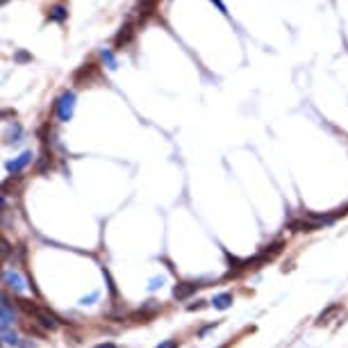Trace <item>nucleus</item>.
Listing matches in <instances>:
<instances>
[{
    "instance_id": "obj_12",
    "label": "nucleus",
    "mask_w": 348,
    "mask_h": 348,
    "mask_svg": "<svg viewBox=\"0 0 348 348\" xmlns=\"http://www.w3.org/2000/svg\"><path fill=\"white\" fill-rule=\"evenodd\" d=\"M3 339H5V344H14V346H16V344H18L16 335H14V332H7V330H5V332H3Z\"/></svg>"
},
{
    "instance_id": "obj_11",
    "label": "nucleus",
    "mask_w": 348,
    "mask_h": 348,
    "mask_svg": "<svg viewBox=\"0 0 348 348\" xmlns=\"http://www.w3.org/2000/svg\"><path fill=\"white\" fill-rule=\"evenodd\" d=\"M339 310H341V305H330V307H328L323 314L319 316V323H325V321H328L332 314H337V312H339Z\"/></svg>"
},
{
    "instance_id": "obj_7",
    "label": "nucleus",
    "mask_w": 348,
    "mask_h": 348,
    "mask_svg": "<svg viewBox=\"0 0 348 348\" xmlns=\"http://www.w3.org/2000/svg\"><path fill=\"white\" fill-rule=\"evenodd\" d=\"M5 282H7V287L14 289V292H21V289L25 287V284H23V278H21L16 271H7V273H5Z\"/></svg>"
},
{
    "instance_id": "obj_6",
    "label": "nucleus",
    "mask_w": 348,
    "mask_h": 348,
    "mask_svg": "<svg viewBox=\"0 0 348 348\" xmlns=\"http://www.w3.org/2000/svg\"><path fill=\"white\" fill-rule=\"evenodd\" d=\"M152 12H155V0H139V23H146Z\"/></svg>"
},
{
    "instance_id": "obj_10",
    "label": "nucleus",
    "mask_w": 348,
    "mask_h": 348,
    "mask_svg": "<svg viewBox=\"0 0 348 348\" xmlns=\"http://www.w3.org/2000/svg\"><path fill=\"white\" fill-rule=\"evenodd\" d=\"M48 16H50L52 21H64V18L68 16V14H66V9L62 7V5H57V7H52L50 12H48Z\"/></svg>"
},
{
    "instance_id": "obj_5",
    "label": "nucleus",
    "mask_w": 348,
    "mask_h": 348,
    "mask_svg": "<svg viewBox=\"0 0 348 348\" xmlns=\"http://www.w3.org/2000/svg\"><path fill=\"white\" fill-rule=\"evenodd\" d=\"M198 287L200 284H196V282H178L176 287H173V296H176L178 300H187Z\"/></svg>"
},
{
    "instance_id": "obj_2",
    "label": "nucleus",
    "mask_w": 348,
    "mask_h": 348,
    "mask_svg": "<svg viewBox=\"0 0 348 348\" xmlns=\"http://www.w3.org/2000/svg\"><path fill=\"white\" fill-rule=\"evenodd\" d=\"M34 319H36V323H39L41 328H46V330H57V328H60V319H57V316L52 314L50 310H46V307L36 310Z\"/></svg>"
},
{
    "instance_id": "obj_4",
    "label": "nucleus",
    "mask_w": 348,
    "mask_h": 348,
    "mask_svg": "<svg viewBox=\"0 0 348 348\" xmlns=\"http://www.w3.org/2000/svg\"><path fill=\"white\" fill-rule=\"evenodd\" d=\"M132 36H134V25L132 23H125L123 28L119 30V34H116V39H114V44H116V48H125V46L132 41Z\"/></svg>"
},
{
    "instance_id": "obj_3",
    "label": "nucleus",
    "mask_w": 348,
    "mask_h": 348,
    "mask_svg": "<svg viewBox=\"0 0 348 348\" xmlns=\"http://www.w3.org/2000/svg\"><path fill=\"white\" fill-rule=\"evenodd\" d=\"M73 107H75V96L73 93H64L60 100H57V114H60L62 121H68L73 116Z\"/></svg>"
},
{
    "instance_id": "obj_8",
    "label": "nucleus",
    "mask_w": 348,
    "mask_h": 348,
    "mask_svg": "<svg viewBox=\"0 0 348 348\" xmlns=\"http://www.w3.org/2000/svg\"><path fill=\"white\" fill-rule=\"evenodd\" d=\"M30 160H32V155H30V152H23V155H21L18 157V160L16 162H9V164H7V168H9V173H18L21 171V168H23L25 164H28V162Z\"/></svg>"
},
{
    "instance_id": "obj_1",
    "label": "nucleus",
    "mask_w": 348,
    "mask_h": 348,
    "mask_svg": "<svg viewBox=\"0 0 348 348\" xmlns=\"http://www.w3.org/2000/svg\"><path fill=\"white\" fill-rule=\"evenodd\" d=\"M96 75H98V66H96V64H84V66H80V68L75 71V75H73V82H75L78 87H87V84L91 82Z\"/></svg>"
},
{
    "instance_id": "obj_15",
    "label": "nucleus",
    "mask_w": 348,
    "mask_h": 348,
    "mask_svg": "<svg viewBox=\"0 0 348 348\" xmlns=\"http://www.w3.org/2000/svg\"><path fill=\"white\" fill-rule=\"evenodd\" d=\"M214 3H216V5H219V7H221V9H223V5H221V0H214Z\"/></svg>"
},
{
    "instance_id": "obj_9",
    "label": "nucleus",
    "mask_w": 348,
    "mask_h": 348,
    "mask_svg": "<svg viewBox=\"0 0 348 348\" xmlns=\"http://www.w3.org/2000/svg\"><path fill=\"white\" fill-rule=\"evenodd\" d=\"M212 305L216 310H228L232 305V294H219V296H214Z\"/></svg>"
},
{
    "instance_id": "obj_13",
    "label": "nucleus",
    "mask_w": 348,
    "mask_h": 348,
    "mask_svg": "<svg viewBox=\"0 0 348 348\" xmlns=\"http://www.w3.org/2000/svg\"><path fill=\"white\" fill-rule=\"evenodd\" d=\"M157 348H178V341L176 339H168V341H164V344H160Z\"/></svg>"
},
{
    "instance_id": "obj_14",
    "label": "nucleus",
    "mask_w": 348,
    "mask_h": 348,
    "mask_svg": "<svg viewBox=\"0 0 348 348\" xmlns=\"http://www.w3.org/2000/svg\"><path fill=\"white\" fill-rule=\"evenodd\" d=\"M93 348H116V344H112V341H105V344H98V346H93Z\"/></svg>"
}]
</instances>
